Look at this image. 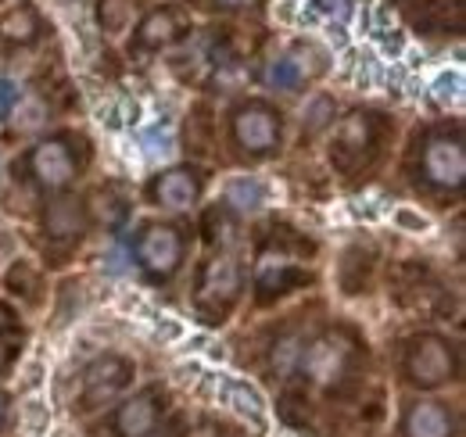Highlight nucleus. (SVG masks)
<instances>
[{"mask_svg":"<svg viewBox=\"0 0 466 437\" xmlns=\"http://www.w3.org/2000/svg\"><path fill=\"white\" fill-rule=\"evenodd\" d=\"M166 416V391L162 387H147L140 394H133L129 401H122L108 423V437H144L158 427V420Z\"/></svg>","mask_w":466,"mask_h":437,"instance_id":"nucleus-10","label":"nucleus"},{"mask_svg":"<svg viewBox=\"0 0 466 437\" xmlns=\"http://www.w3.org/2000/svg\"><path fill=\"white\" fill-rule=\"evenodd\" d=\"M133 381V362L118 359V355H105L97 359L86 373H83V398H79V409L90 412V409H101L108 405L112 398H118Z\"/></svg>","mask_w":466,"mask_h":437,"instance_id":"nucleus-9","label":"nucleus"},{"mask_svg":"<svg viewBox=\"0 0 466 437\" xmlns=\"http://www.w3.org/2000/svg\"><path fill=\"white\" fill-rule=\"evenodd\" d=\"M301 348H305V340H301V333H284L277 344H273V370H291L298 366V359H301Z\"/></svg>","mask_w":466,"mask_h":437,"instance_id":"nucleus-25","label":"nucleus"},{"mask_svg":"<svg viewBox=\"0 0 466 437\" xmlns=\"http://www.w3.org/2000/svg\"><path fill=\"white\" fill-rule=\"evenodd\" d=\"M216 4H223V7H248V4H258V0H216Z\"/></svg>","mask_w":466,"mask_h":437,"instance_id":"nucleus-34","label":"nucleus"},{"mask_svg":"<svg viewBox=\"0 0 466 437\" xmlns=\"http://www.w3.org/2000/svg\"><path fill=\"white\" fill-rule=\"evenodd\" d=\"M7 290L11 294H18V298H25V301H36L40 294V273L29 266V262H15L11 269H7Z\"/></svg>","mask_w":466,"mask_h":437,"instance_id":"nucleus-22","label":"nucleus"},{"mask_svg":"<svg viewBox=\"0 0 466 437\" xmlns=\"http://www.w3.org/2000/svg\"><path fill=\"white\" fill-rule=\"evenodd\" d=\"M198 194H201V172H194V168H187V165L158 172V176L151 179V187H147L151 205H158V208H173V212L176 208L194 205Z\"/></svg>","mask_w":466,"mask_h":437,"instance_id":"nucleus-12","label":"nucleus"},{"mask_svg":"<svg viewBox=\"0 0 466 437\" xmlns=\"http://www.w3.org/2000/svg\"><path fill=\"white\" fill-rule=\"evenodd\" d=\"M227 401H230L240 416H248L251 423H262V398H258V391L251 383H240V381L227 383Z\"/></svg>","mask_w":466,"mask_h":437,"instance_id":"nucleus-21","label":"nucleus"},{"mask_svg":"<svg viewBox=\"0 0 466 437\" xmlns=\"http://www.w3.org/2000/svg\"><path fill=\"white\" fill-rule=\"evenodd\" d=\"M301 79H305V68H301L294 57H273V61H266V68H262V83H266L269 90L291 94V90L301 86Z\"/></svg>","mask_w":466,"mask_h":437,"instance_id":"nucleus-19","label":"nucleus"},{"mask_svg":"<svg viewBox=\"0 0 466 437\" xmlns=\"http://www.w3.org/2000/svg\"><path fill=\"white\" fill-rule=\"evenodd\" d=\"M176 40H179V18H176V11H151L140 22V29H137V44L144 51H162V47H169Z\"/></svg>","mask_w":466,"mask_h":437,"instance_id":"nucleus-15","label":"nucleus"},{"mask_svg":"<svg viewBox=\"0 0 466 437\" xmlns=\"http://www.w3.org/2000/svg\"><path fill=\"white\" fill-rule=\"evenodd\" d=\"M144 437H179V434H176V427H166V431H151V434Z\"/></svg>","mask_w":466,"mask_h":437,"instance_id":"nucleus-35","label":"nucleus"},{"mask_svg":"<svg viewBox=\"0 0 466 437\" xmlns=\"http://www.w3.org/2000/svg\"><path fill=\"white\" fill-rule=\"evenodd\" d=\"M0 36H4L7 44H18V47L33 44V40L40 36V15H36L29 4H18V7L4 11V15H0Z\"/></svg>","mask_w":466,"mask_h":437,"instance_id":"nucleus-16","label":"nucleus"},{"mask_svg":"<svg viewBox=\"0 0 466 437\" xmlns=\"http://www.w3.org/2000/svg\"><path fill=\"white\" fill-rule=\"evenodd\" d=\"M359 355H362V344L349 327L327 330L309 348H301V359H298L301 381L316 383L323 391H345L355 377Z\"/></svg>","mask_w":466,"mask_h":437,"instance_id":"nucleus-1","label":"nucleus"},{"mask_svg":"<svg viewBox=\"0 0 466 437\" xmlns=\"http://www.w3.org/2000/svg\"><path fill=\"white\" fill-rule=\"evenodd\" d=\"M309 279H312V276L305 273V269H294V262L284 251L266 248V251L258 255V269H255V298H258L262 305H269V301H277L280 294H288L291 287H301V283H309Z\"/></svg>","mask_w":466,"mask_h":437,"instance_id":"nucleus-11","label":"nucleus"},{"mask_svg":"<svg viewBox=\"0 0 466 437\" xmlns=\"http://www.w3.org/2000/svg\"><path fill=\"white\" fill-rule=\"evenodd\" d=\"M380 140V115L373 111H351L349 118H341L334 147H330V162L341 172H351L377 151Z\"/></svg>","mask_w":466,"mask_h":437,"instance_id":"nucleus-7","label":"nucleus"},{"mask_svg":"<svg viewBox=\"0 0 466 437\" xmlns=\"http://www.w3.org/2000/svg\"><path fill=\"white\" fill-rule=\"evenodd\" d=\"M7 401H11V398H7L4 391H0V431L7 427Z\"/></svg>","mask_w":466,"mask_h":437,"instance_id":"nucleus-33","label":"nucleus"},{"mask_svg":"<svg viewBox=\"0 0 466 437\" xmlns=\"http://www.w3.org/2000/svg\"><path fill=\"white\" fill-rule=\"evenodd\" d=\"M86 222H90L86 205L79 198H68L65 194V198L47 205V212H44V233L55 244H79L83 233H86Z\"/></svg>","mask_w":466,"mask_h":437,"instance_id":"nucleus-13","label":"nucleus"},{"mask_svg":"<svg viewBox=\"0 0 466 437\" xmlns=\"http://www.w3.org/2000/svg\"><path fill=\"white\" fill-rule=\"evenodd\" d=\"M198 4H201V7H212V4H208V0H198Z\"/></svg>","mask_w":466,"mask_h":437,"instance_id":"nucleus-36","label":"nucleus"},{"mask_svg":"<svg viewBox=\"0 0 466 437\" xmlns=\"http://www.w3.org/2000/svg\"><path fill=\"white\" fill-rule=\"evenodd\" d=\"M227 229H230V222H227V208L223 205L205 212V240L208 244H219V237H227Z\"/></svg>","mask_w":466,"mask_h":437,"instance_id":"nucleus-28","label":"nucleus"},{"mask_svg":"<svg viewBox=\"0 0 466 437\" xmlns=\"http://www.w3.org/2000/svg\"><path fill=\"white\" fill-rule=\"evenodd\" d=\"M15 105H18V86L11 79H0V118H7Z\"/></svg>","mask_w":466,"mask_h":437,"instance_id":"nucleus-30","label":"nucleus"},{"mask_svg":"<svg viewBox=\"0 0 466 437\" xmlns=\"http://www.w3.org/2000/svg\"><path fill=\"white\" fill-rule=\"evenodd\" d=\"M434 97H438V105L456 101V97H460V76H441V79L434 83Z\"/></svg>","mask_w":466,"mask_h":437,"instance_id":"nucleus-29","label":"nucleus"},{"mask_svg":"<svg viewBox=\"0 0 466 437\" xmlns=\"http://www.w3.org/2000/svg\"><path fill=\"white\" fill-rule=\"evenodd\" d=\"M94 198L101 201V205H97V216H101V222H105V226H112V229H116L118 222L129 216V201L118 194L116 187H105V190H97Z\"/></svg>","mask_w":466,"mask_h":437,"instance_id":"nucleus-24","label":"nucleus"},{"mask_svg":"<svg viewBox=\"0 0 466 437\" xmlns=\"http://www.w3.org/2000/svg\"><path fill=\"white\" fill-rule=\"evenodd\" d=\"M18 344H22V330L18 320L7 305H0V373L18 359Z\"/></svg>","mask_w":466,"mask_h":437,"instance_id":"nucleus-20","label":"nucleus"},{"mask_svg":"<svg viewBox=\"0 0 466 437\" xmlns=\"http://www.w3.org/2000/svg\"><path fill=\"white\" fill-rule=\"evenodd\" d=\"M370 273H373V248H362V244L349 248L341 259V269H338L345 294H359L370 283Z\"/></svg>","mask_w":466,"mask_h":437,"instance_id":"nucleus-17","label":"nucleus"},{"mask_svg":"<svg viewBox=\"0 0 466 437\" xmlns=\"http://www.w3.org/2000/svg\"><path fill=\"white\" fill-rule=\"evenodd\" d=\"M309 401L301 398V394H294V391H288L284 398H280V405H277V412H280V420L284 423H291V427H301L305 420H309V409H305Z\"/></svg>","mask_w":466,"mask_h":437,"instance_id":"nucleus-26","label":"nucleus"},{"mask_svg":"<svg viewBox=\"0 0 466 437\" xmlns=\"http://www.w3.org/2000/svg\"><path fill=\"white\" fill-rule=\"evenodd\" d=\"M466 176V151L460 129H438L420 147V179L438 190H460Z\"/></svg>","mask_w":466,"mask_h":437,"instance_id":"nucleus-2","label":"nucleus"},{"mask_svg":"<svg viewBox=\"0 0 466 437\" xmlns=\"http://www.w3.org/2000/svg\"><path fill=\"white\" fill-rule=\"evenodd\" d=\"M334 101L330 97H316L309 108H305V118H301V137L309 140V137H316V133H323L330 122H334Z\"/></svg>","mask_w":466,"mask_h":437,"instance_id":"nucleus-23","label":"nucleus"},{"mask_svg":"<svg viewBox=\"0 0 466 437\" xmlns=\"http://www.w3.org/2000/svg\"><path fill=\"white\" fill-rule=\"evenodd\" d=\"M233 140L244 155H273L280 147V137H284V122H280V111H273L262 101H248L233 111L230 118Z\"/></svg>","mask_w":466,"mask_h":437,"instance_id":"nucleus-6","label":"nucleus"},{"mask_svg":"<svg viewBox=\"0 0 466 437\" xmlns=\"http://www.w3.org/2000/svg\"><path fill=\"white\" fill-rule=\"evenodd\" d=\"M456 351L445 337L438 333H420L409 340V351H406V377L409 383L423 387V391H434L441 383L456 381Z\"/></svg>","mask_w":466,"mask_h":437,"instance_id":"nucleus-3","label":"nucleus"},{"mask_svg":"<svg viewBox=\"0 0 466 437\" xmlns=\"http://www.w3.org/2000/svg\"><path fill=\"white\" fill-rule=\"evenodd\" d=\"M240 298V269L233 259H212L198 273V312L205 323H223Z\"/></svg>","mask_w":466,"mask_h":437,"instance_id":"nucleus-4","label":"nucleus"},{"mask_svg":"<svg viewBox=\"0 0 466 437\" xmlns=\"http://www.w3.org/2000/svg\"><path fill=\"white\" fill-rule=\"evenodd\" d=\"M262 201H266V187H262L258 179L240 176V179H230V183H227V208H230V212H240V216L258 212Z\"/></svg>","mask_w":466,"mask_h":437,"instance_id":"nucleus-18","label":"nucleus"},{"mask_svg":"<svg viewBox=\"0 0 466 437\" xmlns=\"http://www.w3.org/2000/svg\"><path fill=\"white\" fill-rule=\"evenodd\" d=\"M72 147H76V137H68V133L36 144V147L29 151V158H25V168H29V176H33V183L44 187V190H61V187H68V183L76 179V172H79V158H76Z\"/></svg>","mask_w":466,"mask_h":437,"instance_id":"nucleus-8","label":"nucleus"},{"mask_svg":"<svg viewBox=\"0 0 466 437\" xmlns=\"http://www.w3.org/2000/svg\"><path fill=\"white\" fill-rule=\"evenodd\" d=\"M399 222H402V226H406V229H416V233H420V229H427V218L423 216H412V212H406V208H402V212H399Z\"/></svg>","mask_w":466,"mask_h":437,"instance_id":"nucleus-31","label":"nucleus"},{"mask_svg":"<svg viewBox=\"0 0 466 437\" xmlns=\"http://www.w3.org/2000/svg\"><path fill=\"white\" fill-rule=\"evenodd\" d=\"M126 18H129V4L126 0H101V25L108 33H118L126 25Z\"/></svg>","mask_w":466,"mask_h":437,"instance_id":"nucleus-27","label":"nucleus"},{"mask_svg":"<svg viewBox=\"0 0 466 437\" xmlns=\"http://www.w3.org/2000/svg\"><path fill=\"white\" fill-rule=\"evenodd\" d=\"M349 4L351 0H316V7L327 11V15H334V11H338V15H349Z\"/></svg>","mask_w":466,"mask_h":437,"instance_id":"nucleus-32","label":"nucleus"},{"mask_svg":"<svg viewBox=\"0 0 466 437\" xmlns=\"http://www.w3.org/2000/svg\"><path fill=\"white\" fill-rule=\"evenodd\" d=\"M133 259L151 279H169L183 262V237L176 226L166 222H144L133 237Z\"/></svg>","mask_w":466,"mask_h":437,"instance_id":"nucleus-5","label":"nucleus"},{"mask_svg":"<svg viewBox=\"0 0 466 437\" xmlns=\"http://www.w3.org/2000/svg\"><path fill=\"white\" fill-rule=\"evenodd\" d=\"M406 437H456V412L445 401H416L402 416Z\"/></svg>","mask_w":466,"mask_h":437,"instance_id":"nucleus-14","label":"nucleus"}]
</instances>
